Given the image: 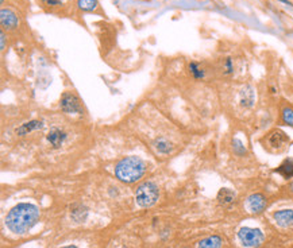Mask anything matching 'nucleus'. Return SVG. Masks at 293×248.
Returning a JSON list of instances; mask_svg holds the SVG:
<instances>
[{
	"instance_id": "4468645a",
	"label": "nucleus",
	"mask_w": 293,
	"mask_h": 248,
	"mask_svg": "<svg viewBox=\"0 0 293 248\" xmlns=\"http://www.w3.org/2000/svg\"><path fill=\"white\" fill-rule=\"evenodd\" d=\"M88 211L85 206H82L80 204H75L70 206V217L75 220L76 223H81L87 218Z\"/></svg>"
},
{
	"instance_id": "f8f14e48",
	"label": "nucleus",
	"mask_w": 293,
	"mask_h": 248,
	"mask_svg": "<svg viewBox=\"0 0 293 248\" xmlns=\"http://www.w3.org/2000/svg\"><path fill=\"white\" fill-rule=\"evenodd\" d=\"M222 244H223V239L220 236L212 235L200 240L197 248H222Z\"/></svg>"
},
{
	"instance_id": "b1692460",
	"label": "nucleus",
	"mask_w": 293,
	"mask_h": 248,
	"mask_svg": "<svg viewBox=\"0 0 293 248\" xmlns=\"http://www.w3.org/2000/svg\"><path fill=\"white\" fill-rule=\"evenodd\" d=\"M0 38H1V50H4V47H6V35H4V32L0 34Z\"/></svg>"
},
{
	"instance_id": "6ab92c4d",
	"label": "nucleus",
	"mask_w": 293,
	"mask_h": 248,
	"mask_svg": "<svg viewBox=\"0 0 293 248\" xmlns=\"http://www.w3.org/2000/svg\"><path fill=\"white\" fill-rule=\"evenodd\" d=\"M281 120H282V123L287 124V125L293 128V108H291V107L282 108V111H281Z\"/></svg>"
},
{
	"instance_id": "39448f33",
	"label": "nucleus",
	"mask_w": 293,
	"mask_h": 248,
	"mask_svg": "<svg viewBox=\"0 0 293 248\" xmlns=\"http://www.w3.org/2000/svg\"><path fill=\"white\" fill-rule=\"evenodd\" d=\"M238 239L247 248L260 247L263 243V233L258 228H249L244 227L238 232Z\"/></svg>"
},
{
	"instance_id": "f03ea898",
	"label": "nucleus",
	"mask_w": 293,
	"mask_h": 248,
	"mask_svg": "<svg viewBox=\"0 0 293 248\" xmlns=\"http://www.w3.org/2000/svg\"><path fill=\"white\" fill-rule=\"evenodd\" d=\"M146 170V165L142 159L137 156H126L122 161H119L115 166V175L119 181L125 184L137 182Z\"/></svg>"
},
{
	"instance_id": "dca6fc26",
	"label": "nucleus",
	"mask_w": 293,
	"mask_h": 248,
	"mask_svg": "<svg viewBox=\"0 0 293 248\" xmlns=\"http://www.w3.org/2000/svg\"><path fill=\"white\" fill-rule=\"evenodd\" d=\"M235 200V193L230 190V189H220V192L218 193V201L220 205H230L234 202Z\"/></svg>"
},
{
	"instance_id": "7ed1b4c3",
	"label": "nucleus",
	"mask_w": 293,
	"mask_h": 248,
	"mask_svg": "<svg viewBox=\"0 0 293 248\" xmlns=\"http://www.w3.org/2000/svg\"><path fill=\"white\" fill-rule=\"evenodd\" d=\"M158 197H160L158 186L154 182H150V181L141 184L135 190V201L142 208H149L151 205H154Z\"/></svg>"
},
{
	"instance_id": "393cba45",
	"label": "nucleus",
	"mask_w": 293,
	"mask_h": 248,
	"mask_svg": "<svg viewBox=\"0 0 293 248\" xmlns=\"http://www.w3.org/2000/svg\"><path fill=\"white\" fill-rule=\"evenodd\" d=\"M63 248H77L76 246H66V247H63Z\"/></svg>"
},
{
	"instance_id": "bb28decb",
	"label": "nucleus",
	"mask_w": 293,
	"mask_h": 248,
	"mask_svg": "<svg viewBox=\"0 0 293 248\" xmlns=\"http://www.w3.org/2000/svg\"><path fill=\"white\" fill-rule=\"evenodd\" d=\"M1 1H3V0H1Z\"/></svg>"
},
{
	"instance_id": "ddd939ff",
	"label": "nucleus",
	"mask_w": 293,
	"mask_h": 248,
	"mask_svg": "<svg viewBox=\"0 0 293 248\" xmlns=\"http://www.w3.org/2000/svg\"><path fill=\"white\" fill-rule=\"evenodd\" d=\"M276 173L281 174L284 178H293V158L284 159L278 168L276 169Z\"/></svg>"
},
{
	"instance_id": "412c9836",
	"label": "nucleus",
	"mask_w": 293,
	"mask_h": 248,
	"mask_svg": "<svg viewBox=\"0 0 293 248\" xmlns=\"http://www.w3.org/2000/svg\"><path fill=\"white\" fill-rule=\"evenodd\" d=\"M222 72H223V75L226 76L231 75V73L234 72V62H232V58L227 57V58H225V60L222 61Z\"/></svg>"
},
{
	"instance_id": "1a4fd4ad",
	"label": "nucleus",
	"mask_w": 293,
	"mask_h": 248,
	"mask_svg": "<svg viewBox=\"0 0 293 248\" xmlns=\"http://www.w3.org/2000/svg\"><path fill=\"white\" fill-rule=\"evenodd\" d=\"M66 138H68V135H66L65 131L60 130V128H51V130L49 131L46 139H48V142H49V144L53 149H60L64 143H65Z\"/></svg>"
},
{
	"instance_id": "9b49d317",
	"label": "nucleus",
	"mask_w": 293,
	"mask_h": 248,
	"mask_svg": "<svg viewBox=\"0 0 293 248\" xmlns=\"http://www.w3.org/2000/svg\"><path fill=\"white\" fill-rule=\"evenodd\" d=\"M254 101H256V94L251 87H244L241 93H239V103L244 108H251L254 106Z\"/></svg>"
},
{
	"instance_id": "9d476101",
	"label": "nucleus",
	"mask_w": 293,
	"mask_h": 248,
	"mask_svg": "<svg viewBox=\"0 0 293 248\" xmlns=\"http://www.w3.org/2000/svg\"><path fill=\"white\" fill-rule=\"evenodd\" d=\"M276 223L278 224L282 228L287 227H292L293 225V209H282V211H277L273 215Z\"/></svg>"
},
{
	"instance_id": "20e7f679",
	"label": "nucleus",
	"mask_w": 293,
	"mask_h": 248,
	"mask_svg": "<svg viewBox=\"0 0 293 248\" xmlns=\"http://www.w3.org/2000/svg\"><path fill=\"white\" fill-rule=\"evenodd\" d=\"M262 144L263 147L270 151V153H281L287 149L289 138L284 131L275 128V130L269 131L265 137L262 138Z\"/></svg>"
},
{
	"instance_id": "aec40b11",
	"label": "nucleus",
	"mask_w": 293,
	"mask_h": 248,
	"mask_svg": "<svg viewBox=\"0 0 293 248\" xmlns=\"http://www.w3.org/2000/svg\"><path fill=\"white\" fill-rule=\"evenodd\" d=\"M77 6L82 11H95L98 8V0H77Z\"/></svg>"
},
{
	"instance_id": "2eb2a0df",
	"label": "nucleus",
	"mask_w": 293,
	"mask_h": 248,
	"mask_svg": "<svg viewBox=\"0 0 293 248\" xmlns=\"http://www.w3.org/2000/svg\"><path fill=\"white\" fill-rule=\"evenodd\" d=\"M42 127H44V122H39V120H32V122H29V123L20 125L18 130H16V134H19L20 137H23V135H27V134L33 132V131L41 130Z\"/></svg>"
},
{
	"instance_id": "f3484780",
	"label": "nucleus",
	"mask_w": 293,
	"mask_h": 248,
	"mask_svg": "<svg viewBox=\"0 0 293 248\" xmlns=\"http://www.w3.org/2000/svg\"><path fill=\"white\" fill-rule=\"evenodd\" d=\"M188 69H189V73L195 80H203L206 77V70L203 69V66L200 65L199 62H191Z\"/></svg>"
},
{
	"instance_id": "a211bd4d",
	"label": "nucleus",
	"mask_w": 293,
	"mask_h": 248,
	"mask_svg": "<svg viewBox=\"0 0 293 248\" xmlns=\"http://www.w3.org/2000/svg\"><path fill=\"white\" fill-rule=\"evenodd\" d=\"M154 147H156L157 151L161 153V154H169V153L173 151V144L170 142H168L166 139H163V138L157 139L156 142H154Z\"/></svg>"
},
{
	"instance_id": "6e6552de",
	"label": "nucleus",
	"mask_w": 293,
	"mask_h": 248,
	"mask_svg": "<svg viewBox=\"0 0 293 248\" xmlns=\"http://www.w3.org/2000/svg\"><path fill=\"white\" fill-rule=\"evenodd\" d=\"M0 23L3 26V29L6 30H15L18 27V16L16 14L8 10V8H1V13H0Z\"/></svg>"
},
{
	"instance_id": "423d86ee",
	"label": "nucleus",
	"mask_w": 293,
	"mask_h": 248,
	"mask_svg": "<svg viewBox=\"0 0 293 248\" xmlns=\"http://www.w3.org/2000/svg\"><path fill=\"white\" fill-rule=\"evenodd\" d=\"M60 107L65 113H80L81 112V104L80 100L76 96L75 93L66 92L64 93L61 101H60Z\"/></svg>"
},
{
	"instance_id": "0eeeda50",
	"label": "nucleus",
	"mask_w": 293,
	"mask_h": 248,
	"mask_svg": "<svg viewBox=\"0 0 293 248\" xmlns=\"http://www.w3.org/2000/svg\"><path fill=\"white\" fill-rule=\"evenodd\" d=\"M266 206H268V200L261 193H254L246 200V208L249 209L250 213L260 215L266 209Z\"/></svg>"
},
{
	"instance_id": "5701e85b",
	"label": "nucleus",
	"mask_w": 293,
	"mask_h": 248,
	"mask_svg": "<svg viewBox=\"0 0 293 248\" xmlns=\"http://www.w3.org/2000/svg\"><path fill=\"white\" fill-rule=\"evenodd\" d=\"M234 149H235V151H237L238 154H244V153H246V150H244V144L239 142V140H234Z\"/></svg>"
},
{
	"instance_id": "f257e3e1",
	"label": "nucleus",
	"mask_w": 293,
	"mask_h": 248,
	"mask_svg": "<svg viewBox=\"0 0 293 248\" xmlns=\"http://www.w3.org/2000/svg\"><path fill=\"white\" fill-rule=\"evenodd\" d=\"M38 218H39V211L37 206L23 202L14 206L13 209L8 212L6 224L11 232L16 235H23L37 224Z\"/></svg>"
},
{
	"instance_id": "4be33fe9",
	"label": "nucleus",
	"mask_w": 293,
	"mask_h": 248,
	"mask_svg": "<svg viewBox=\"0 0 293 248\" xmlns=\"http://www.w3.org/2000/svg\"><path fill=\"white\" fill-rule=\"evenodd\" d=\"M46 6H51V7H57V6H61L65 0H42Z\"/></svg>"
},
{
	"instance_id": "a878e982",
	"label": "nucleus",
	"mask_w": 293,
	"mask_h": 248,
	"mask_svg": "<svg viewBox=\"0 0 293 248\" xmlns=\"http://www.w3.org/2000/svg\"><path fill=\"white\" fill-rule=\"evenodd\" d=\"M280 1H284V3H287V4H291V3H289V0H280Z\"/></svg>"
}]
</instances>
